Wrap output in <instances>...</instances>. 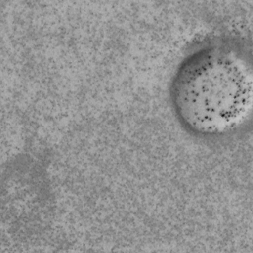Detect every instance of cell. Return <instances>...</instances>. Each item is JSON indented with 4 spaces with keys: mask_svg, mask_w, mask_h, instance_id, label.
Segmentation results:
<instances>
[{
    "mask_svg": "<svg viewBox=\"0 0 253 253\" xmlns=\"http://www.w3.org/2000/svg\"><path fill=\"white\" fill-rule=\"evenodd\" d=\"M182 123L204 135H219L242 125L252 105V73L245 56L225 45L204 47L190 55L172 86Z\"/></svg>",
    "mask_w": 253,
    "mask_h": 253,
    "instance_id": "1",
    "label": "cell"
}]
</instances>
